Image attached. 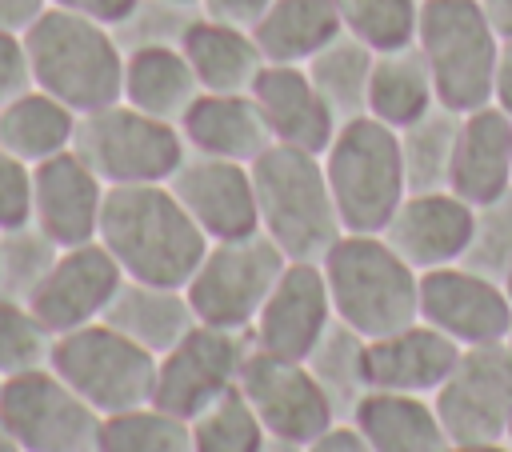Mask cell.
<instances>
[{"label": "cell", "mask_w": 512, "mask_h": 452, "mask_svg": "<svg viewBox=\"0 0 512 452\" xmlns=\"http://www.w3.org/2000/svg\"><path fill=\"white\" fill-rule=\"evenodd\" d=\"M96 240L128 280L168 288H184L212 244L168 184H112Z\"/></svg>", "instance_id": "cell-1"}, {"label": "cell", "mask_w": 512, "mask_h": 452, "mask_svg": "<svg viewBox=\"0 0 512 452\" xmlns=\"http://www.w3.org/2000/svg\"><path fill=\"white\" fill-rule=\"evenodd\" d=\"M24 48L36 88L64 100L76 116L120 100L124 48L108 24L48 4L24 28Z\"/></svg>", "instance_id": "cell-2"}, {"label": "cell", "mask_w": 512, "mask_h": 452, "mask_svg": "<svg viewBox=\"0 0 512 452\" xmlns=\"http://www.w3.org/2000/svg\"><path fill=\"white\" fill-rule=\"evenodd\" d=\"M320 268L336 320L364 340H380L420 320V272L380 232H344Z\"/></svg>", "instance_id": "cell-3"}, {"label": "cell", "mask_w": 512, "mask_h": 452, "mask_svg": "<svg viewBox=\"0 0 512 452\" xmlns=\"http://www.w3.org/2000/svg\"><path fill=\"white\" fill-rule=\"evenodd\" d=\"M248 168L256 184L260 232L272 236L288 260L320 264L328 248L344 236V224L324 176V160L304 148L268 144Z\"/></svg>", "instance_id": "cell-4"}, {"label": "cell", "mask_w": 512, "mask_h": 452, "mask_svg": "<svg viewBox=\"0 0 512 452\" xmlns=\"http://www.w3.org/2000/svg\"><path fill=\"white\" fill-rule=\"evenodd\" d=\"M320 160L344 232H384V224L408 196L400 132L368 112L340 120Z\"/></svg>", "instance_id": "cell-5"}, {"label": "cell", "mask_w": 512, "mask_h": 452, "mask_svg": "<svg viewBox=\"0 0 512 452\" xmlns=\"http://www.w3.org/2000/svg\"><path fill=\"white\" fill-rule=\"evenodd\" d=\"M500 44L480 0H420L416 48L428 60L436 104L460 116L492 104Z\"/></svg>", "instance_id": "cell-6"}, {"label": "cell", "mask_w": 512, "mask_h": 452, "mask_svg": "<svg viewBox=\"0 0 512 452\" xmlns=\"http://www.w3.org/2000/svg\"><path fill=\"white\" fill-rule=\"evenodd\" d=\"M72 152L112 184H168L184 164L188 144L176 124L156 120L124 100L84 112L76 124Z\"/></svg>", "instance_id": "cell-7"}, {"label": "cell", "mask_w": 512, "mask_h": 452, "mask_svg": "<svg viewBox=\"0 0 512 452\" xmlns=\"http://www.w3.org/2000/svg\"><path fill=\"white\" fill-rule=\"evenodd\" d=\"M284 268L288 256L264 232L212 240L184 292L200 324L248 332Z\"/></svg>", "instance_id": "cell-8"}, {"label": "cell", "mask_w": 512, "mask_h": 452, "mask_svg": "<svg viewBox=\"0 0 512 452\" xmlns=\"http://www.w3.org/2000/svg\"><path fill=\"white\" fill-rule=\"evenodd\" d=\"M48 368L60 372L100 416L152 404L156 356L104 320L60 332Z\"/></svg>", "instance_id": "cell-9"}, {"label": "cell", "mask_w": 512, "mask_h": 452, "mask_svg": "<svg viewBox=\"0 0 512 452\" xmlns=\"http://www.w3.org/2000/svg\"><path fill=\"white\" fill-rule=\"evenodd\" d=\"M0 420L24 452H100L104 416L52 368L0 380Z\"/></svg>", "instance_id": "cell-10"}, {"label": "cell", "mask_w": 512, "mask_h": 452, "mask_svg": "<svg viewBox=\"0 0 512 452\" xmlns=\"http://www.w3.org/2000/svg\"><path fill=\"white\" fill-rule=\"evenodd\" d=\"M432 408L452 444L508 440L512 424V352L504 340L472 344L460 352L448 380L436 388Z\"/></svg>", "instance_id": "cell-11"}, {"label": "cell", "mask_w": 512, "mask_h": 452, "mask_svg": "<svg viewBox=\"0 0 512 452\" xmlns=\"http://www.w3.org/2000/svg\"><path fill=\"white\" fill-rule=\"evenodd\" d=\"M252 352V336L236 328L196 324L176 348L156 356V388L152 404L192 420L216 396L240 384V368Z\"/></svg>", "instance_id": "cell-12"}, {"label": "cell", "mask_w": 512, "mask_h": 452, "mask_svg": "<svg viewBox=\"0 0 512 452\" xmlns=\"http://www.w3.org/2000/svg\"><path fill=\"white\" fill-rule=\"evenodd\" d=\"M240 392L256 408L268 436L296 440L304 448L316 436H324L332 424H340L336 408L328 404L324 388L316 384L304 360H284L252 348L240 368Z\"/></svg>", "instance_id": "cell-13"}, {"label": "cell", "mask_w": 512, "mask_h": 452, "mask_svg": "<svg viewBox=\"0 0 512 452\" xmlns=\"http://www.w3.org/2000/svg\"><path fill=\"white\" fill-rule=\"evenodd\" d=\"M420 320L460 348L496 344L512 332V296L500 280L464 264L420 272Z\"/></svg>", "instance_id": "cell-14"}, {"label": "cell", "mask_w": 512, "mask_h": 452, "mask_svg": "<svg viewBox=\"0 0 512 452\" xmlns=\"http://www.w3.org/2000/svg\"><path fill=\"white\" fill-rule=\"evenodd\" d=\"M332 320H336V312H332V292H328L324 268L312 260H288V268L280 272L264 308L256 312L248 336H252V348H260L268 356L304 360L316 348V340L328 332Z\"/></svg>", "instance_id": "cell-15"}, {"label": "cell", "mask_w": 512, "mask_h": 452, "mask_svg": "<svg viewBox=\"0 0 512 452\" xmlns=\"http://www.w3.org/2000/svg\"><path fill=\"white\" fill-rule=\"evenodd\" d=\"M168 188L176 192V200L184 204V212L196 220V228L208 240H232V236L260 232L252 168L240 160L188 152L184 164L172 172Z\"/></svg>", "instance_id": "cell-16"}, {"label": "cell", "mask_w": 512, "mask_h": 452, "mask_svg": "<svg viewBox=\"0 0 512 452\" xmlns=\"http://www.w3.org/2000/svg\"><path fill=\"white\" fill-rule=\"evenodd\" d=\"M120 284H124V268L112 260V252L100 240L72 244V248H60L56 264L48 268L40 288L28 296V308L60 336L100 320Z\"/></svg>", "instance_id": "cell-17"}, {"label": "cell", "mask_w": 512, "mask_h": 452, "mask_svg": "<svg viewBox=\"0 0 512 452\" xmlns=\"http://www.w3.org/2000/svg\"><path fill=\"white\" fill-rule=\"evenodd\" d=\"M104 196L108 184L72 148L32 164V224L60 248L96 240Z\"/></svg>", "instance_id": "cell-18"}, {"label": "cell", "mask_w": 512, "mask_h": 452, "mask_svg": "<svg viewBox=\"0 0 512 452\" xmlns=\"http://www.w3.org/2000/svg\"><path fill=\"white\" fill-rule=\"evenodd\" d=\"M472 224H476V208L460 200L452 188H436V192H408L380 236L416 272H432L444 264H460L472 240Z\"/></svg>", "instance_id": "cell-19"}, {"label": "cell", "mask_w": 512, "mask_h": 452, "mask_svg": "<svg viewBox=\"0 0 512 452\" xmlns=\"http://www.w3.org/2000/svg\"><path fill=\"white\" fill-rule=\"evenodd\" d=\"M252 100L264 112L272 144H288V148L324 156V148L332 144V136L340 128L336 112L328 108V100L320 96V88L312 84L304 64H264L252 84Z\"/></svg>", "instance_id": "cell-20"}, {"label": "cell", "mask_w": 512, "mask_h": 452, "mask_svg": "<svg viewBox=\"0 0 512 452\" xmlns=\"http://www.w3.org/2000/svg\"><path fill=\"white\" fill-rule=\"evenodd\" d=\"M460 352L464 348L456 340H448L432 324L416 320V324H408L400 332L368 340V384L384 388V392L436 396V388L456 368Z\"/></svg>", "instance_id": "cell-21"}, {"label": "cell", "mask_w": 512, "mask_h": 452, "mask_svg": "<svg viewBox=\"0 0 512 452\" xmlns=\"http://www.w3.org/2000/svg\"><path fill=\"white\" fill-rule=\"evenodd\" d=\"M448 188L472 208L512 192V116L496 104L460 116Z\"/></svg>", "instance_id": "cell-22"}, {"label": "cell", "mask_w": 512, "mask_h": 452, "mask_svg": "<svg viewBox=\"0 0 512 452\" xmlns=\"http://www.w3.org/2000/svg\"><path fill=\"white\" fill-rule=\"evenodd\" d=\"M176 128L188 152L240 160V164H252L272 144V132L252 92H200Z\"/></svg>", "instance_id": "cell-23"}, {"label": "cell", "mask_w": 512, "mask_h": 452, "mask_svg": "<svg viewBox=\"0 0 512 452\" xmlns=\"http://www.w3.org/2000/svg\"><path fill=\"white\" fill-rule=\"evenodd\" d=\"M348 424L372 452H448V432L432 408V396L368 388L352 408Z\"/></svg>", "instance_id": "cell-24"}, {"label": "cell", "mask_w": 512, "mask_h": 452, "mask_svg": "<svg viewBox=\"0 0 512 452\" xmlns=\"http://www.w3.org/2000/svg\"><path fill=\"white\" fill-rule=\"evenodd\" d=\"M104 324H112L116 332H124L132 344L148 348L152 356H164L168 348H176L200 320L188 304L184 288H168V284H148V280H128L116 288L112 304L100 316Z\"/></svg>", "instance_id": "cell-25"}, {"label": "cell", "mask_w": 512, "mask_h": 452, "mask_svg": "<svg viewBox=\"0 0 512 452\" xmlns=\"http://www.w3.org/2000/svg\"><path fill=\"white\" fill-rule=\"evenodd\" d=\"M200 96V80L188 64V56L180 52V44H140L124 52V88L120 100L180 124V116L192 108V100Z\"/></svg>", "instance_id": "cell-26"}, {"label": "cell", "mask_w": 512, "mask_h": 452, "mask_svg": "<svg viewBox=\"0 0 512 452\" xmlns=\"http://www.w3.org/2000/svg\"><path fill=\"white\" fill-rule=\"evenodd\" d=\"M180 52L192 64L200 92H252L260 68L268 64L248 28H232L208 16H196L184 28Z\"/></svg>", "instance_id": "cell-27"}, {"label": "cell", "mask_w": 512, "mask_h": 452, "mask_svg": "<svg viewBox=\"0 0 512 452\" xmlns=\"http://www.w3.org/2000/svg\"><path fill=\"white\" fill-rule=\"evenodd\" d=\"M344 32L336 0H272V8L252 28L268 64H308Z\"/></svg>", "instance_id": "cell-28"}, {"label": "cell", "mask_w": 512, "mask_h": 452, "mask_svg": "<svg viewBox=\"0 0 512 452\" xmlns=\"http://www.w3.org/2000/svg\"><path fill=\"white\" fill-rule=\"evenodd\" d=\"M76 124L80 116L64 100L48 96L44 88H28L0 108V148L20 156L24 164H40L72 148Z\"/></svg>", "instance_id": "cell-29"}, {"label": "cell", "mask_w": 512, "mask_h": 452, "mask_svg": "<svg viewBox=\"0 0 512 452\" xmlns=\"http://www.w3.org/2000/svg\"><path fill=\"white\" fill-rule=\"evenodd\" d=\"M432 108H436V88L424 52L416 44L380 52L368 76V116L400 132Z\"/></svg>", "instance_id": "cell-30"}, {"label": "cell", "mask_w": 512, "mask_h": 452, "mask_svg": "<svg viewBox=\"0 0 512 452\" xmlns=\"http://www.w3.org/2000/svg\"><path fill=\"white\" fill-rule=\"evenodd\" d=\"M304 364L316 376V384L324 388V396L340 420H348L352 408L360 404V396L372 388L368 384V340L356 328H348L344 320L328 324V332L316 340V348L304 356Z\"/></svg>", "instance_id": "cell-31"}, {"label": "cell", "mask_w": 512, "mask_h": 452, "mask_svg": "<svg viewBox=\"0 0 512 452\" xmlns=\"http://www.w3.org/2000/svg\"><path fill=\"white\" fill-rule=\"evenodd\" d=\"M376 52L368 44H360L356 36L340 32L328 48H320L304 72L312 76V84L320 88V96L328 100V108L336 112V120H352L368 112V76H372Z\"/></svg>", "instance_id": "cell-32"}, {"label": "cell", "mask_w": 512, "mask_h": 452, "mask_svg": "<svg viewBox=\"0 0 512 452\" xmlns=\"http://www.w3.org/2000/svg\"><path fill=\"white\" fill-rule=\"evenodd\" d=\"M456 132H460V112L436 104L408 128H400V156H404V176L408 192H436L448 188L452 172V152H456Z\"/></svg>", "instance_id": "cell-33"}, {"label": "cell", "mask_w": 512, "mask_h": 452, "mask_svg": "<svg viewBox=\"0 0 512 452\" xmlns=\"http://www.w3.org/2000/svg\"><path fill=\"white\" fill-rule=\"evenodd\" d=\"M100 452H192V428L184 416L160 404H140L104 416Z\"/></svg>", "instance_id": "cell-34"}, {"label": "cell", "mask_w": 512, "mask_h": 452, "mask_svg": "<svg viewBox=\"0 0 512 452\" xmlns=\"http://www.w3.org/2000/svg\"><path fill=\"white\" fill-rule=\"evenodd\" d=\"M188 428H192V452H260L268 440V428L260 424L240 384L216 396L208 408H200L188 420Z\"/></svg>", "instance_id": "cell-35"}, {"label": "cell", "mask_w": 512, "mask_h": 452, "mask_svg": "<svg viewBox=\"0 0 512 452\" xmlns=\"http://www.w3.org/2000/svg\"><path fill=\"white\" fill-rule=\"evenodd\" d=\"M348 36L368 44L376 56L416 44L420 0H336Z\"/></svg>", "instance_id": "cell-36"}, {"label": "cell", "mask_w": 512, "mask_h": 452, "mask_svg": "<svg viewBox=\"0 0 512 452\" xmlns=\"http://www.w3.org/2000/svg\"><path fill=\"white\" fill-rule=\"evenodd\" d=\"M56 256H60V244L36 224L0 232V296L28 304V296L40 288Z\"/></svg>", "instance_id": "cell-37"}, {"label": "cell", "mask_w": 512, "mask_h": 452, "mask_svg": "<svg viewBox=\"0 0 512 452\" xmlns=\"http://www.w3.org/2000/svg\"><path fill=\"white\" fill-rule=\"evenodd\" d=\"M56 332L24 304L0 296V380L32 368H48Z\"/></svg>", "instance_id": "cell-38"}, {"label": "cell", "mask_w": 512, "mask_h": 452, "mask_svg": "<svg viewBox=\"0 0 512 452\" xmlns=\"http://www.w3.org/2000/svg\"><path fill=\"white\" fill-rule=\"evenodd\" d=\"M460 264L480 276H492L500 284L508 280V272H512V192L476 208L472 240L460 256Z\"/></svg>", "instance_id": "cell-39"}, {"label": "cell", "mask_w": 512, "mask_h": 452, "mask_svg": "<svg viewBox=\"0 0 512 452\" xmlns=\"http://www.w3.org/2000/svg\"><path fill=\"white\" fill-rule=\"evenodd\" d=\"M32 224V164L0 148V232Z\"/></svg>", "instance_id": "cell-40"}, {"label": "cell", "mask_w": 512, "mask_h": 452, "mask_svg": "<svg viewBox=\"0 0 512 452\" xmlns=\"http://www.w3.org/2000/svg\"><path fill=\"white\" fill-rule=\"evenodd\" d=\"M28 88H36L32 80V64H28V48H24V32H8L0 28V108L16 96H24Z\"/></svg>", "instance_id": "cell-41"}, {"label": "cell", "mask_w": 512, "mask_h": 452, "mask_svg": "<svg viewBox=\"0 0 512 452\" xmlns=\"http://www.w3.org/2000/svg\"><path fill=\"white\" fill-rule=\"evenodd\" d=\"M200 16L208 20H220V24H232V28H256L260 16L272 8V0H196Z\"/></svg>", "instance_id": "cell-42"}, {"label": "cell", "mask_w": 512, "mask_h": 452, "mask_svg": "<svg viewBox=\"0 0 512 452\" xmlns=\"http://www.w3.org/2000/svg\"><path fill=\"white\" fill-rule=\"evenodd\" d=\"M48 4L68 8V12H80V16H92V20L108 24V28L124 24V20L140 8V0H48Z\"/></svg>", "instance_id": "cell-43"}, {"label": "cell", "mask_w": 512, "mask_h": 452, "mask_svg": "<svg viewBox=\"0 0 512 452\" xmlns=\"http://www.w3.org/2000/svg\"><path fill=\"white\" fill-rule=\"evenodd\" d=\"M308 452H372V448L364 444V436H360L348 420H340V424H332L324 436H316V440L308 444Z\"/></svg>", "instance_id": "cell-44"}, {"label": "cell", "mask_w": 512, "mask_h": 452, "mask_svg": "<svg viewBox=\"0 0 512 452\" xmlns=\"http://www.w3.org/2000/svg\"><path fill=\"white\" fill-rule=\"evenodd\" d=\"M44 8H48V0H0V28L24 32Z\"/></svg>", "instance_id": "cell-45"}, {"label": "cell", "mask_w": 512, "mask_h": 452, "mask_svg": "<svg viewBox=\"0 0 512 452\" xmlns=\"http://www.w3.org/2000/svg\"><path fill=\"white\" fill-rule=\"evenodd\" d=\"M492 104L500 112L512 116V40L500 44V60H496V80H492Z\"/></svg>", "instance_id": "cell-46"}, {"label": "cell", "mask_w": 512, "mask_h": 452, "mask_svg": "<svg viewBox=\"0 0 512 452\" xmlns=\"http://www.w3.org/2000/svg\"><path fill=\"white\" fill-rule=\"evenodd\" d=\"M480 4H484L488 20H492L496 36L500 40H512V0H480Z\"/></svg>", "instance_id": "cell-47"}, {"label": "cell", "mask_w": 512, "mask_h": 452, "mask_svg": "<svg viewBox=\"0 0 512 452\" xmlns=\"http://www.w3.org/2000/svg\"><path fill=\"white\" fill-rule=\"evenodd\" d=\"M448 452H512V440H472V444H448Z\"/></svg>", "instance_id": "cell-48"}, {"label": "cell", "mask_w": 512, "mask_h": 452, "mask_svg": "<svg viewBox=\"0 0 512 452\" xmlns=\"http://www.w3.org/2000/svg\"><path fill=\"white\" fill-rule=\"evenodd\" d=\"M260 452H308V448H304V444H296V440H280V436H268Z\"/></svg>", "instance_id": "cell-49"}, {"label": "cell", "mask_w": 512, "mask_h": 452, "mask_svg": "<svg viewBox=\"0 0 512 452\" xmlns=\"http://www.w3.org/2000/svg\"><path fill=\"white\" fill-rule=\"evenodd\" d=\"M0 452H24V444L16 440V432H12L4 420H0Z\"/></svg>", "instance_id": "cell-50"}, {"label": "cell", "mask_w": 512, "mask_h": 452, "mask_svg": "<svg viewBox=\"0 0 512 452\" xmlns=\"http://www.w3.org/2000/svg\"><path fill=\"white\" fill-rule=\"evenodd\" d=\"M504 288H508V296H512V272H508V280H504Z\"/></svg>", "instance_id": "cell-51"}, {"label": "cell", "mask_w": 512, "mask_h": 452, "mask_svg": "<svg viewBox=\"0 0 512 452\" xmlns=\"http://www.w3.org/2000/svg\"><path fill=\"white\" fill-rule=\"evenodd\" d=\"M504 344H508V352H512V332H508V336H504Z\"/></svg>", "instance_id": "cell-52"}, {"label": "cell", "mask_w": 512, "mask_h": 452, "mask_svg": "<svg viewBox=\"0 0 512 452\" xmlns=\"http://www.w3.org/2000/svg\"><path fill=\"white\" fill-rule=\"evenodd\" d=\"M172 4H196V0H172Z\"/></svg>", "instance_id": "cell-53"}, {"label": "cell", "mask_w": 512, "mask_h": 452, "mask_svg": "<svg viewBox=\"0 0 512 452\" xmlns=\"http://www.w3.org/2000/svg\"><path fill=\"white\" fill-rule=\"evenodd\" d=\"M508 440H512V424H508Z\"/></svg>", "instance_id": "cell-54"}]
</instances>
